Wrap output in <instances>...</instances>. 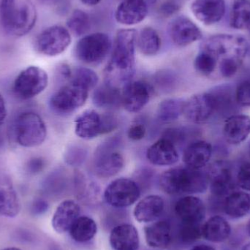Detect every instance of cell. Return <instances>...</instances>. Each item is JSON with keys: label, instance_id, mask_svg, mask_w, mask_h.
<instances>
[{"label": "cell", "instance_id": "cell-34", "mask_svg": "<svg viewBox=\"0 0 250 250\" xmlns=\"http://www.w3.org/2000/svg\"><path fill=\"white\" fill-rule=\"evenodd\" d=\"M75 187L78 198L86 205L97 204L100 198L99 187L92 181L87 180L82 173H76Z\"/></svg>", "mask_w": 250, "mask_h": 250}, {"label": "cell", "instance_id": "cell-30", "mask_svg": "<svg viewBox=\"0 0 250 250\" xmlns=\"http://www.w3.org/2000/svg\"><path fill=\"white\" fill-rule=\"evenodd\" d=\"M230 232V224L220 216L211 217L202 226L203 237L214 243H220L229 239Z\"/></svg>", "mask_w": 250, "mask_h": 250}, {"label": "cell", "instance_id": "cell-33", "mask_svg": "<svg viewBox=\"0 0 250 250\" xmlns=\"http://www.w3.org/2000/svg\"><path fill=\"white\" fill-rule=\"evenodd\" d=\"M136 45L141 54L151 57L160 51L161 39L154 28L146 26L137 35Z\"/></svg>", "mask_w": 250, "mask_h": 250}, {"label": "cell", "instance_id": "cell-28", "mask_svg": "<svg viewBox=\"0 0 250 250\" xmlns=\"http://www.w3.org/2000/svg\"><path fill=\"white\" fill-rule=\"evenodd\" d=\"M92 102L95 106L104 109H116L122 105V91L107 83L95 88L92 95Z\"/></svg>", "mask_w": 250, "mask_h": 250}, {"label": "cell", "instance_id": "cell-43", "mask_svg": "<svg viewBox=\"0 0 250 250\" xmlns=\"http://www.w3.org/2000/svg\"><path fill=\"white\" fill-rule=\"evenodd\" d=\"M235 96L239 106L250 107V77L242 81L238 85Z\"/></svg>", "mask_w": 250, "mask_h": 250}, {"label": "cell", "instance_id": "cell-6", "mask_svg": "<svg viewBox=\"0 0 250 250\" xmlns=\"http://www.w3.org/2000/svg\"><path fill=\"white\" fill-rule=\"evenodd\" d=\"M88 95L89 91L83 86L67 82L51 95L49 107L58 115H70L86 104Z\"/></svg>", "mask_w": 250, "mask_h": 250}, {"label": "cell", "instance_id": "cell-44", "mask_svg": "<svg viewBox=\"0 0 250 250\" xmlns=\"http://www.w3.org/2000/svg\"><path fill=\"white\" fill-rule=\"evenodd\" d=\"M162 138H166L171 141L176 146L184 144V141L186 140V130L184 128L171 127L168 128L165 131Z\"/></svg>", "mask_w": 250, "mask_h": 250}, {"label": "cell", "instance_id": "cell-29", "mask_svg": "<svg viewBox=\"0 0 250 250\" xmlns=\"http://www.w3.org/2000/svg\"><path fill=\"white\" fill-rule=\"evenodd\" d=\"M202 236L201 224H193L181 222L175 232L172 228V239L170 246L185 248L195 243Z\"/></svg>", "mask_w": 250, "mask_h": 250}, {"label": "cell", "instance_id": "cell-22", "mask_svg": "<svg viewBox=\"0 0 250 250\" xmlns=\"http://www.w3.org/2000/svg\"><path fill=\"white\" fill-rule=\"evenodd\" d=\"M80 214L81 207L78 203L73 200L62 201L53 216L51 220L53 229L58 233L68 232Z\"/></svg>", "mask_w": 250, "mask_h": 250}, {"label": "cell", "instance_id": "cell-19", "mask_svg": "<svg viewBox=\"0 0 250 250\" xmlns=\"http://www.w3.org/2000/svg\"><path fill=\"white\" fill-rule=\"evenodd\" d=\"M146 157L154 166H168L177 163L179 154L177 148L171 141L161 138L148 147Z\"/></svg>", "mask_w": 250, "mask_h": 250}, {"label": "cell", "instance_id": "cell-51", "mask_svg": "<svg viewBox=\"0 0 250 250\" xmlns=\"http://www.w3.org/2000/svg\"><path fill=\"white\" fill-rule=\"evenodd\" d=\"M7 117V108L4 98L0 95V126L3 125Z\"/></svg>", "mask_w": 250, "mask_h": 250}, {"label": "cell", "instance_id": "cell-21", "mask_svg": "<svg viewBox=\"0 0 250 250\" xmlns=\"http://www.w3.org/2000/svg\"><path fill=\"white\" fill-rule=\"evenodd\" d=\"M75 132L83 140H92L103 135V117L95 110L83 111L75 121Z\"/></svg>", "mask_w": 250, "mask_h": 250}, {"label": "cell", "instance_id": "cell-2", "mask_svg": "<svg viewBox=\"0 0 250 250\" xmlns=\"http://www.w3.org/2000/svg\"><path fill=\"white\" fill-rule=\"evenodd\" d=\"M136 30L124 29L116 35L111 55L104 70V83L118 88L132 81L135 73Z\"/></svg>", "mask_w": 250, "mask_h": 250}, {"label": "cell", "instance_id": "cell-35", "mask_svg": "<svg viewBox=\"0 0 250 250\" xmlns=\"http://www.w3.org/2000/svg\"><path fill=\"white\" fill-rule=\"evenodd\" d=\"M185 101L181 98H168L162 101L157 109V118L163 123H171L183 115Z\"/></svg>", "mask_w": 250, "mask_h": 250}, {"label": "cell", "instance_id": "cell-26", "mask_svg": "<svg viewBox=\"0 0 250 250\" xmlns=\"http://www.w3.org/2000/svg\"><path fill=\"white\" fill-rule=\"evenodd\" d=\"M172 225L169 220L154 222L144 229L146 242L150 248L166 249L170 246L172 239Z\"/></svg>", "mask_w": 250, "mask_h": 250}, {"label": "cell", "instance_id": "cell-1", "mask_svg": "<svg viewBox=\"0 0 250 250\" xmlns=\"http://www.w3.org/2000/svg\"><path fill=\"white\" fill-rule=\"evenodd\" d=\"M201 51L209 54L217 66L215 77L230 78L242 66L249 44L245 38L239 35H213L203 41Z\"/></svg>", "mask_w": 250, "mask_h": 250}, {"label": "cell", "instance_id": "cell-37", "mask_svg": "<svg viewBox=\"0 0 250 250\" xmlns=\"http://www.w3.org/2000/svg\"><path fill=\"white\" fill-rule=\"evenodd\" d=\"M210 92L215 101L216 113L227 115L229 111H233L234 108L233 107L237 104L235 94L229 86L216 87Z\"/></svg>", "mask_w": 250, "mask_h": 250}, {"label": "cell", "instance_id": "cell-38", "mask_svg": "<svg viewBox=\"0 0 250 250\" xmlns=\"http://www.w3.org/2000/svg\"><path fill=\"white\" fill-rule=\"evenodd\" d=\"M67 27L74 36H84L90 30V18L83 10H75L67 19Z\"/></svg>", "mask_w": 250, "mask_h": 250}, {"label": "cell", "instance_id": "cell-15", "mask_svg": "<svg viewBox=\"0 0 250 250\" xmlns=\"http://www.w3.org/2000/svg\"><path fill=\"white\" fill-rule=\"evenodd\" d=\"M37 10L30 1H24L17 6L11 21L5 28V31L15 37H22L32 31L36 23Z\"/></svg>", "mask_w": 250, "mask_h": 250}, {"label": "cell", "instance_id": "cell-10", "mask_svg": "<svg viewBox=\"0 0 250 250\" xmlns=\"http://www.w3.org/2000/svg\"><path fill=\"white\" fill-rule=\"evenodd\" d=\"M141 190L133 179L120 178L111 182L104 191L107 204L115 208H123L135 204L141 196Z\"/></svg>", "mask_w": 250, "mask_h": 250}, {"label": "cell", "instance_id": "cell-48", "mask_svg": "<svg viewBox=\"0 0 250 250\" xmlns=\"http://www.w3.org/2000/svg\"><path fill=\"white\" fill-rule=\"evenodd\" d=\"M45 162L41 157H33L26 165V172L29 174L35 175L41 173L45 167Z\"/></svg>", "mask_w": 250, "mask_h": 250}, {"label": "cell", "instance_id": "cell-42", "mask_svg": "<svg viewBox=\"0 0 250 250\" xmlns=\"http://www.w3.org/2000/svg\"><path fill=\"white\" fill-rule=\"evenodd\" d=\"M17 6L16 0H1L0 19L4 29H5L11 21Z\"/></svg>", "mask_w": 250, "mask_h": 250}, {"label": "cell", "instance_id": "cell-31", "mask_svg": "<svg viewBox=\"0 0 250 250\" xmlns=\"http://www.w3.org/2000/svg\"><path fill=\"white\" fill-rule=\"evenodd\" d=\"M223 209L232 218H241L249 213L250 196L245 192H233L225 198Z\"/></svg>", "mask_w": 250, "mask_h": 250}, {"label": "cell", "instance_id": "cell-41", "mask_svg": "<svg viewBox=\"0 0 250 250\" xmlns=\"http://www.w3.org/2000/svg\"><path fill=\"white\" fill-rule=\"evenodd\" d=\"M176 77L175 73L168 70H160L154 76V82L162 91H167L173 89L176 85Z\"/></svg>", "mask_w": 250, "mask_h": 250}, {"label": "cell", "instance_id": "cell-58", "mask_svg": "<svg viewBox=\"0 0 250 250\" xmlns=\"http://www.w3.org/2000/svg\"><path fill=\"white\" fill-rule=\"evenodd\" d=\"M120 1H125V0H120Z\"/></svg>", "mask_w": 250, "mask_h": 250}, {"label": "cell", "instance_id": "cell-12", "mask_svg": "<svg viewBox=\"0 0 250 250\" xmlns=\"http://www.w3.org/2000/svg\"><path fill=\"white\" fill-rule=\"evenodd\" d=\"M215 113V101L210 92L197 94L185 101L183 115L191 123H206Z\"/></svg>", "mask_w": 250, "mask_h": 250}, {"label": "cell", "instance_id": "cell-32", "mask_svg": "<svg viewBox=\"0 0 250 250\" xmlns=\"http://www.w3.org/2000/svg\"><path fill=\"white\" fill-rule=\"evenodd\" d=\"M68 232L74 242L86 243L93 239L97 234L98 226L93 219L83 216L76 220Z\"/></svg>", "mask_w": 250, "mask_h": 250}, {"label": "cell", "instance_id": "cell-4", "mask_svg": "<svg viewBox=\"0 0 250 250\" xmlns=\"http://www.w3.org/2000/svg\"><path fill=\"white\" fill-rule=\"evenodd\" d=\"M15 138L21 146L32 148L41 145L47 136L46 125L41 116L32 111L18 116L14 125Z\"/></svg>", "mask_w": 250, "mask_h": 250}, {"label": "cell", "instance_id": "cell-11", "mask_svg": "<svg viewBox=\"0 0 250 250\" xmlns=\"http://www.w3.org/2000/svg\"><path fill=\"white\" fill-rule=\"evenodd\" d=\"M211 194L214 198H226L233 192L236 185L231 166L226 162L213 164L207 173Z\"/></svg>", "mask_w": 250, "mask_h": 250}, {"label": "cell", "instance_id": "cell-60", "mask_svg": "<svg viewBox=\"0 0 250 250\" xmlns=\"http://www.w3.org/2000/svg\"><path fill=\"white\" fill-rule=\"evenodd\" d=\"M249 29L250 32V27H249V29Z\"/></svg>", "mask_w": 250, "mask_h": 250}, {"label": "cell", "instance_id": "cell-5", "mask_svg": "<svg viewBox=\"0 0 250 250\" xmlns=\"http://www.w3.org/2000/svg\"><path fill=\"white\" fill-rule=\"evenodd\" d=\"M112 49V42L107 34L95 32L82 37L75 45L76 58L86 64H101Z\"/></svg>", "mask_w": 250, "mask_h": 250}, {"label": "cell", "instance_id": "cell-23", "mask_svg": "<svg viewBox=\"0 0 250 250\" xmlns=\"http://www.w3.org/2000/svg\"><path fill=\"white\" fill-rule=\"evenodd\" d=\"M110 245L114 250H138L140 238L135 226L129 223L117 225L110 233Z\"/></svg>", "mask_w": 250, "mask_h": 250}, {"label": "cell", "instance_id": "cell-47", "mask_svg": "<svg viewBox=\"0 0 250 250\" xmlns=\"http://www.w3.org/2000/svg\"><path fill=\"white\" fill-rule=\"evenodd\" d=\"M153 170L151 169L144 167V168L140 169L136 172V176H135V182L138 184L140 189L141 190V187L148 186L151 183V179L154 176Z\"/></svg>", "mask_w": 250, "mask_h": 250}, {"label": "cell", "instance_id": "cell-13", "mask_svg": "<svg viewBox=\"0 0 250 250\" xmlns=\"http://www.w3.org/2000/svg\"><path fill=\"white\" fill-rule=\"evenodd\" d=\"M153 91L147 82L131 81L122 90V105L128 112H139L149 102Z\"/></svg>", "mask_w": 250, "mask_h": 250}, {"label": "cell", "instance_id": "cell-52", "mask_svg": "<svg viewBox=\"0 0 250 250\" xmlns=\"http://www.w3.org/2000/svg\"><path fill=\"white\" fill-rule=\"evenodd\" d=\"M38 1L46 5H59L64 2L65 0H38Z\"/></svg>", "mask_w": 250, "mask_h": 250}, {"label": "cell", "instance_id": "cell-57", "mask_svg": "<svg viewBox=\"0 0 250 250\" xmlns=\"http://www.w3.org/2000/svg\"><path fill=\"white\" fill-rule=\"evenodd\" d=\"M247 229H248V234H249V236H250V220L249 223H248V227H247Z\"/></svg>", "mask_w": 250, "mask_h": 250}, {"label": "cell", "instance_id": "cell-9", "mask_svg": "<svg viewBox=\"0 0 250 250\" xmlns=\"http://www.w3.org/2000/svg\"><path fill=\"white\" fill-rule=\"evenodd\" d=\"M71 40V34L67 28L55 25L47 28L36 37L34 48L42 55L56 57L68 48Z\"/></svg>", "mask_w": 250, "mask_h": 250}, {"label": "cell", "instance_id": "cell-16", "mask_svg": "<svg viewBox=\"0 0 250 250\" xmlns=\"http://www.w3.org/2000/svg\"><path fill=\"white\" fill-rule=\"evenodd\" d=\"M175 214L179 221L193 224H201L205 218L206 207L198 197L188 195L182 197L174 207Z\"/></svg>", "mask_w": 250, "mask_h": 250}, {"label": "cell", "instance_id": "cell-14", "mask_svg": "<svg viewBox=\"0 0 250 250\" xmlns=\"http://www.w3.org/2000/svg\"><path fill=\"white\" fill-rule=\"evenodd\" d=\"M167 32L172 42L179 47H185L202 38L198 26L185 16L175 18L169 23Z\"/></svg>", "mask_w": 250, "mask_h": 250}, {"label": "cell", "instance_id": "cell-46", "mask_svg": "<svg viewBox=\"0 0 250 250\" xmlns=\"http://www.w3.org/2000/svg\"><path fill=\"white\" fill-rule=\"evenodd\" d=\"M180 7L177 1L174 0H166L160 4L158 12L163 17L169 18L176 14L180 10Z\"/></svg>", "mask_w": 250, "mask_h": 250}, {"label": "cell", "instance_id": "cell-7", "mask_svg": "<svg viewBox=\"0 0 250 250\" xmlns=\"http://www.w3.org/2000/svg\"><path fill=\"white\" fill-rule=\"evenodd\" d=\"M48 83V74L43 69L29 66L22 70L15 79L13 92L20 99H32L42 93Z\"/></svg>", "mask_w": 250, "mask_h": 250}, {"label": "cell", "instance_id": "cell-39", "mask_svg": "<svg viewBox=\"0 0 250 250\" xmlns=\"http://www.w3.org/2000/svg\"><path fill=\"white\" fill-rule=\"evenodd\" d=\"M68 82L83 86L88 91L95 89L99 82L98 74L92 69L76 67L72 69V74Z\"/></svg>", "mask_w": 250, "mask_h": 250}, {"label": "cell", "instance_id": "cell-3", "mask_svg": "<svg viewBox=\"0 0 250 250\" xmlns=\"http://www.w3.org/2000/svg\"><path fill=\"white\" fill-rule=\"evenodd\" d=\"M160 186L166 193L175 195L180 194L204 193L208 189L207 173L191 167H173L166 170L160 177Z\"/></svg>", "mask_w": 250, "mask_h": 250}, {"label": "cell", "instance_id": "cell-56", "mask_svg": "<svg viewBox=\"0 0 250 250\" xmlns=\"http://www.w3.org/2000/svg\"><path fill=\"white\" fill-rule=\"evenodd\" d=\"M1 250H22L21 249H19V248H4V249Z\"/></svg>", "mask_w": 250, "mask_h": 250}, {"label": "cell", "instance_id": "cell-18", "mask_svg": "<svg viewBox=\"0 0 250 250\" xmlns=\"http://www.w3.org/2000/svg\"><path fill=\"white\" fill-rule=\"evenodd\" d=\"M191 10L201 23L211 25L220 21L226 13L224 0H194Z\"/></svg>", "mask_w": 250, "mask_h": 250}, {"label": "cell", "instance_id": "cell-49", "mask_svg": "<svg viewBox=\"0 0 250 250\" xmlns=\"http://www.w3.org/2000/svg\"><path fill=\"white\" fill-rule=\"evenodd\" d=\"M146 134V128L141 123L132 125L127 131V136L132 141L142 140Z\"/></svg>", "mask_w": 250, "mask_h": 250}, {"label": "cell", "instance_id": "cell-45", "mask_svg": "<svg viewBox=\"0 0 250 250\" xmlns=\"http://www.w3.org/2000/svg\"><path fill=\"white\" fill-rule=\"evenodd\" d=\"M236 179L239 188L250 191V163H245L239 167Z\"/></svg>", "mask_w": 250, "mask_h": 250}, {"label": "cell", "instance_id": "cell-53", "mask_svg": "<svg viewBox=\"0 0 250 250\" xmlns=\"http://www.w3.org/2000/svg\"><path fill=\"white\" fill-rule=\"evenodd\" d=\"M191 250H216L212 247L208 246L207 245H200L198 246L194 247Z\"/></svg>", "mask_w": 250, "mask_h": 250}, {"label": "cell", "instance_id": "cell-17", "mask_svg": "<svg viewBox=\"0 0 250 250\" xmlns=\"http://www.w3.org/2000/svg\"><path fill=\"white\" fill-rule=\"evenodd\" d=\"M146 0H125L121 1L115 12V19L120 24L132 26L142 22L148 13Z\"/></svg>", "mask_w": 250, "mask_h": 250}, {"label": "cell", "instance_id": "cell-24", "mask_svg": "<svg viewBox=\"0 0 250 250\" xmlns=\"http://www.w3.org/2000/svg\"><path fill=\"white\" fill-rule=\"evenodd\" d=\"M225 139L231 145H239L250 135V117L245 114L230 116L223 128Z\"/></svg>", "mask_w": 250, "mask_h": 250}, {"label": "cell", "instance_id": "cell-25", "mask_svg": "<svg viewBox=\"0 0 250 250\" xmlns=\"http://www.w3.org/2000/svg\"><path fill=\"white\" fill-rule=\"evenodd\" d=\"M165 209V201L157 195L145 197L135 206L133 214L139 223H149L158 220Z\"/></svg>", "mask_w": 250, "mask_h": 250}, {"label": "cell", "instance_id": "cell-20", "mask_svg": "<svg viewBox=\"0 0 250 250\" xmlns=\"http://www.w3.org/2000/svg\"><path fill=\"white\" fill-rule=\"evenodd\" d=\"M21 211V203L13 181L7 175H0V215L16 217Z\"/></svg>", "mask_w": 250, "mask_h": 250}, {"label": "cell", "instance_id": "cell-54", "mask_svg": "<svg viewBox=\"0 0 250 250\" xmlns=\"http://www.w3.org/2000/svg\"><path fill=\"white\" fill-rule=\"evenodd\" d=\"M83 4L87 6H95L99 4L102 0H81Z\"/></svg>", "mask_w": 250, "mask_h": 250}, {"label": "cell", "instance_id": "cell-59", "mask_svg": "<svg viewBox=\"0 0 250 250\" xmlns=\"http://www.w3.org/2000/svg\"></svg>", "mask_w": 250, "mask_h": 250}, {"label": "cell", "instance_id": "cell-50", "mask_svg": "<svg viewBox=\"0 0 250 250\" xmlns=\"http://www.w3.org/2000/svg\"><path fill=\"white\" fill-rule=\"evenodd\" d=\"M49 204L42 198H37L33 201L31 207L32 214L35 216L42 215L48 211Z\"/></svg>", "mask_w": 250, "mask_h": 250}, {"label": "cell", "instance_id": "cell-8", "mask_svg": "<svg viewBox=\"0 0 250 250\" xmlns=\"http://www.w3.org/2000/svg\"><path fill=\"white\" fill-rule=\"evenodd\" d=\"M120 141L117 138L101 144L95 154L94 170L98 177H113L118 174L125 166L123 154L116 151Z\"/></svg>", "mask_w": 250, "mask_h": 250}, {"label": "cell", "instance_id": "cell-55", "mask_svg": "<svg viewBox=\"0 0 250 250\" xmlns=\"http://www.w3.org/2000/svg\"><path fill=\"white\" fill-rule=\"evenodd\" d=\"M242 250H250V242L245 245L242 248Z\"/></svg>", "mask_w": 250, "mask_h": 250}, {"label": "cell", "instance_id": "cell-40", "mask_svg": "<svg viewBox=\"0 0 250 250\" xmlns=\"http://www.w3.org/2000/svg\"><path fill=\"white\" fill-rule=\"evenodd\" d=\"M87 149L83 146L73 144L66 149L64 161L71 166H79L87 157Z\"/></svg>", "mask_w": 250, "mask_h": 250}, {"label": "cell", "instance_id": "cell-36", "mask_svg": "<svg viewBox=\"0 0 250 250\" xmlns=\"http://www.w3.org/2000/svg\"><path fill=\"white\" fill-rule=\"evenodd\" d=\"M230 25L236 29H249L250 0H235L230 14Z\"/></svg>", "mask_w": 250, "mask_h": 250}, {"label": "cell", "instance_id": "cell-27", "mask_svg": "<svg viewBox=\"0 0 250 250\" xmlns=\"http://www.w3.org/2000/svg\"><path fill=\"white\" fill-rule=\"evenodd\" d=\"M212 154V146L205 141H197L185 148L183 161L187 167L201 170L205 167Z\"/></svg>", "mask_w": 250, "mask_h": 250}]
</instances>
